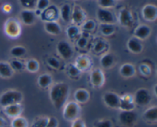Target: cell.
Wrapping results in <instances>:
<instances>
[{
	"instance_id": "47",
	"label": "cell",
	"mask_w": 157,
	"mask_h": 127,
	"mask_svg": "<svg viewBox=\"0 0 157 127\" xmlns=\"http://www.w3.org/2000/svg\"><path fill=\"white\" fill-rule=\"evenodd\" d=\"M87 44V41L85 38L82 37V38H79L78 41V47H81V48H84V47H86Z\"/></svg>"
},
{
	"instance_id": "14",
	"label": "cell",
	"mask_w": 157,
	"mask_h": 127,
	"mask_svg": "<svg viewBox=\"0 0 157 127\" xmlns=\"http://www.w3.org/2000/svg\"><path fill=\"white\" fill-rule=\"evenodd\" d=\"M90 82L95 87L103 86L104 83V76L103 72L100 69H95L90 73Z\"/></svg>"
},
{
	"instance_id": "9",
	"label": "cell",
	"mask_w": 157,
	"mask_h": 127,
	"mask_svg": "<svg viewBox=\"0 0 157 127\" xmlns=\"http://www.w3.org/2000/svg\"><path fill=\"white\" fill-rule=\"evenodd\" d=\"M57 50L60 56L64 59H70L73 56L71 46L66 41H61L57 45Z\"/></svg>"
},
{
	"instance_id": "35",
	"label": "cell",
	"mask_w": 157,
	"mask_h": 127,
	"mask_svg": "<svg viewBox=\"0 0 157 127\" xmlns=\"http://www.w3.org/2000/svg\"><path fill=\"white\" fill-rule=\"evenodd\" d=\"M115 0H98V4L101 9H109L115 6Z\"/></svg>"
},
{
	"instance_id": "43",
	"label": "cell",
	"mask_w": 157,
	"mask_h": 127,
	"mask_svg": "<svg viewBox=\"0 0 157 127\" xmlns=\"http://www.w3.org/2000/svg\"><path fill=\"white\" fill-rule=\"evenodd\" d=\"M81 70L75 65H70L68 68V73L71 77H77L80 74Z\"/></svg>"
},
{
	"instance_id": "38",
	"label": "cell",
	"mask_w": 157,
	"mask_h": 127,
	"mask_svg": "<svg viewBox=\"0 0 157 127\" xmlns=\"http://www.w3.org/2000/svg\"><path fill=\"white\" fill-rule=\"evenodd\" d=\"M94 127H113V124L109 119H103L97 122Z\"/></svg>"
},
{
	"instance_id": "46",
	"label": "cell",
	"mask_w": 157,
	"mask_h": 127,
	"mask_svg": "<svg viewBox=\"0 0 157 127\" xmlns=\"http://www.w3.org/2000/svg\"><path fill=\"white\" fill-rule=\"evenodd\" d=\"M140 70L141 73L144 75H150V68L147 65L145 64H142L140 67Z\"/></svg>"
},
{
	"instance_id": "22",
	"label": "cell",
	"mask_w": 157,
	"mask_h": 127,
	"mask_svg": "<svg viewBox=\"0 0 157 127\" xmlns=\"http://www.w3.org/2000/svg\"><path fill=\"white\" fill-rule=\"evenodd\" d=\"M90 94L88 91L84 89H80L75 93V99L78 103H85L88 101Z\"/></svg>"
},
{
	"instance_id": "8",
	"label": "cell",
	"mask_w": 157,
	"mask_h": 127,
	"mask_svg": "<svg viewBox=\"0 0 157 127\" xmlns=\"http://www.w3.org/2000/svg\"><path fill=\"white\" fill-rule=\"evenodd\" d=\"M104 102L108 107L112 109L119 108L121 96L113 92H107L104 95Z\"/></svg>"
},
{
	"instance_id": "25",
	"label": "cell",
	"mask_w": 157,
	"mask_h": 127,
	"mask_svg": "<svg viewBox=\"0 0 157 127\" xmlns=\"http://www.w3.org/2000/svg\"><path fill=\"white\" fill-rule=\"evenodd\" d=\"M60 15L61 18L64 21L68 22L71 19V6L69 4H64L61 6L60 9Z\"/></svg>"
},
{
	"instance_id": "44",
	"label": "cell",
	"mask_w": 157,
	"mask_h": 127,
	"mask_svg": "<svg viewBox=\"0 0 157 127\" xmlns=\"http://www.w3.org/2000/svg\"><path fill=\"white\" fill-rule=\"evenodd\" d=\"M58 122L56 118L55 117H49L48 123L45 127H58Z\"/></svg>"
},
{
	"instance_id": "3",
	"label": "cell",
	"mask_w": 157,
	"mask_h": 127,
	"mask_svg": "<svg viewBox=\"0 0 157 127\" xmlns=\"http://www.w3.org/2000/svg\"><path fill=\"white\" fill-rule=\"evenodd\" d=\"M80 113H81V108L78 103L71 101L65 103V105L64 106L63 116L66 120L73 122L74 120L79 118Z\"/></svg>"
},
{
	"instance_id": "49",
	"label": "cell",
	"mask_w": 157,
	"mask_h": 127,
	"mask_svg": "<svg viewBox=\"0 0 157 127\" xmlns=\"http://www.w3.org/2000/svg\"><path fill=\"white\" fill-rule=\"evenodd\" d=\"M6 125V122L5 120L2 117H0V127H4Z\"/></svg>"
},
{
	"instance_id": "39",
	"label": "cell",
	"mask_w": 157,
	"mask_h": 127,
	"mask_svg": "<svg viewBox=\"0 0 157 127\" xmlns=\"http://www.w3.org/2000/svg\"><path fill=\"white\" fill-rule=\"evenodd\" d=\"M11 67H12V70H21L24 68V65H23L22 63L19 61H12L10 64Z\"/></svg>"
},
{
	"instance_id": "10",
	"label": "cell",
	"mask_w": 157,
	"mask_h": 127,
	"mask_svg": "<svg viewBox=\"0 0 157 127\" xmlns=\"http://www.w3.org/2000/svg\"><path fill=\"white\" fill-rule=\"evenodd\" d=\"M58 15H59V12H58V8L54 5L51 6H49L41 13L42 19L46 21H55V20L58 18Z\"/></svg>"
},
{
	"instance_id": "20",
	"label": "cell",
	"mask_w": 157,
	"mask_h": 127,
	"mask_svg": "<svg viewBox=\"0 0 157 127\" xmlns=\"http://www.w3.org/2000/svg\"><path fill=\"white\" fill-rule=\"evenodd\" d=\"M127 48L134 54H139L142 51L143 45L137 38H130L127 41Z\"/></svg>"
},
{
	"instance_id": "5",
	"label": "cell",
	"mask_w": 157,
	"mask_h": 127,
	"mask_svg": "<svg viewBox=\"0 0 157 127\" xmlns=\"http://www.w3.org/2000/svg\"><path fill=\"white\" fill-rule=\"evenodd\" d=\"M5 32L10 38H17L21 33V26L17 20L10 18L5 24Z\"/></svg>"
},
{
	"instance_id": "23",
	"label": "cell",
	"mask_w": 157,
	"mask_h": 127,
	"mask_svg": "<svg viewBox=\"0 0 157 127\" xmlns=\"http://www.w3.org/2000/svg\"><path fill=\"white\" fill-rule=\"evenodd\" d=\"M13 74V70L10 64L6 62H0V76L3 78H9Z\"/></svg>"
},
{
	"instance_id": "33",
	"label": "cell",
	"mask_w": 157,
	"mask_h": 127,
	"mask_svg": "<svg viewBox=\"0 0 157 127\" xmlns=\"http://www.w3.org/2000/svg\"><path fill=\"white\" fill-rule=\"evenodd\" d=\"M66 34L70 39H73V38H76L77 35L79 34V28L77 26L71 25L67 28L66 30Z\"/></svg>"
},
{
	"instance_id": "31",
	"label": "cell",
	"mask_w": 157,
	"mask_h": 127,
	"mask_svg": "<svg viewBox=\"0 0 157 127\" xmlns=\"http://www.w3.org/2000/svg\"><path fill=\"white\" fill-rule=\"evenodd\" d=\"M10 53L15 58H20L25 54V48L21 46H15L11 49Z\"/></svg>"
},
{
	"instance_id": "42",
	"label": "cell",
	"mask_w": 157,
	"mask_h": 127,
	"mask_svg": "<svg viewBox=\"0 0 157 127\" xmlns=\"http://www.w3.org/2000/svg\"><path fill=\"white\" fill-rule=\"evenodd\" d=\"M95 27L94 21L92 20H88V21H85L83 24V28L86 31H92Z\"/></svg>"
},
{
	"instance_id": "29",
	"label": "cell",
	"mask_w": 157,
	"mask_h": 127,
	"mask_svg": "<svg viewBox=\"0 0 157 127\" xmlns=\"http://www.w3.org/2000/svg\"><path fill=\"white\" fill-rule=\"evenodd\" d=\"M12 127H28L27 120L24 117L18 116L14 118L11 123Z\"/></svg>"
},
{
	"instance_id": "36",
	"label": "cell",
	"mask_w": 157,
	"mask_h": 127,
	"mask_svg": "<svg viewBox=\"0 0 157 127\" xmlns=\"http://www.w3.org/2000/svg\"><path fill=\"white\" fill-rule=\"evenodd\" d=\"M21 6L26 9H32L36 5L37 0H19Z\"/></svg>"
},
{
	"instance_id": "34",
	"label": "cell",
	"mask_w": 157,
	"mask_h": 127,
	"mask_svg": "<svg viewBox=\"0 0 157 127\" xmlns=\"http://www.w3.org/2000/svg\"><path fill=\"white\" fill-rule=\"evenodd\" d=\"M48 117H44V116L38 117L35 120H34L32 127H45L48 123Z\"/></svg>"
},
{
	"instance_id": "26",
	"label": "cell",
	"mask_w": 157,
	"mask_h": 127,
	"mask_svg": "<svg viewBox=\"0 0 157 127\" xmlns=\"http://www.w3.org/2000/svg\"><path fill=\"white\" fill-rule=\"evenodd\" d=\"M114 63V58L110 54H106L101 58V64L104 68H110Z\"/></svg>"
},
{
	"instance_id": "45",
	"label": "cell",
	"mask_w": 157,
	"mask_h": 127,
	"mask_svg": "<svg viewBox=\"0 0 157 127\" xmlns=\"http://www.w3.org/2000/svg\"><path fill=\"white\" fill-rule=\"evenodd\" d=\"M71 127H86V125L84 121L80 119V118H78V119H75L72 122Z\"/></svg>"
},
{
	"instance_id": "2",
	"label": "cell",
	"mask_w": 157,
	"mask_h": 127,
	"mask_svg": "<svg viewBox=\"0 0 157 127\" xmlns=\"http://www.w3.org/2000/svg\"><path fill=\"white\" fill-rule=\"evenodd\" d=\"M23 99V95L18 90H9L4 92L0 96V106L3 108L12 104L21 103Z\"/></svg>"
},
{
	"instance_id": "27",
	"label": "cell",
	"mask_w": 157,
	"mask_h": 127,
	"mask_svg": "<svg viewBox=\"0 0 157 127\" xmlns=\"http://www.w3.org/2000/svg\"><path fill=\"white\" fill-rule=\"evenodd\" d=\"M90 59L85 56H81L77 58L76 60V67L81 70H86L89 67L90 65Z\"/></svg>"
},
{
	"instance_id": "28",
	"label": "cell",
	"mask_w": 157,
	"mask_h": 127,
	"mask_svg": "<svg viewBox=\"0 0 157 127\" xmlns=\"http://www.w3.org/2000/svg\"><path fill=\"white\" fill-rule=\"evenodd\" d=\"M52 82V78L48 73H44V74L39 76L38 80V85L42 88H46V87H49Z\"/></svg>"
},
{
	"instance_id": "21",
	"label": "cell",
	"mask_w": 157,
	"mask_h": 127,
	"mask_svg": "<svg viewBox=\"0 0 157 127\" xmlns=\"http://www.w3.org/2000/svg\"><path fill=\"white\" fill-rule=\"evenodd\" d=\"M143 117L146 121L150 122H156L157 121V107L156 106L147 109L143 114Z\"/></svg>"
},
{
	"instance_id": "19",
	"label": "cell",
	"mask_w": 157,
	"mask_h": 127,
	"mask_svg": "<svg viewBox=\"0 0 157 127\" xmlns=\"http://www.w3.org/2000/svg\"><path fill=\"white\" fill-rule=\"evenodd\" d=\"M44 29L48 33L53 35H58L61 33V26L55 21H46Z\"/></svg>"
},
{
	"instance_id": "40",
	"label": "cell",
	"mask_w": 157,
	"mask_h": 127,
	"mask_svg": "<svg viewBox=\"0 0 157 127\" xmlns=\"http://www.w3.org/2000/svg\"><path fill=\"white\" fill-rule=\"evenodd\" d=\"M47 63L51 67H52L54 69H58L60 67L59 61L55 58H49L47 60Z\"/></svg>"
},
{
	"instance_id": "11",
	"label": "cell",
	"mask_w": 157,
	"mask_h": 127,
	"mask_svg": "<svg viewBox=\"0 0 157 127\" xmlns=\"http://www.w3.org/2000/svg\"><path fill=\"white\" fill-rule=\"evenodd\" d=\"M135 107L134 101H133V96L130 94H126L121 96L120 99L119 109L121 111H129V110H133Z\"/></svg>"
},
{
	"instance_id": "12",
	"label": "cell",
	"mask_w": 157,
	"mask_h": 127,
	"mask_svg": "<svg viewBox=\"0 0 157 127\" xmlns=\"http://www.w3.org/2000/svg\"><path fill=\"white\" fill-rule=\"evenodd\" d=\"M119 21L124 27H130L133 22V18L131 12L127 9H122L119 12Z\"/></svg>"
},
{
	"instance_id": "7",
	"label": "cell",
	"mask_w": 157,
	"mask_h": 127,
	"mask_svg": "<svg viewBox=\"0 0 157 127\" xmlns=\"http://www.w3.org/2000/svg\"><path fill=\"white\" fill-rule=\"evenodd\" d=\"M98 19L102 24H113L115 22V16L110 10L106 9H99L97 12Z\"/></svg>"
},
{
	"instance_id": "37",
	"label": "cell",
	"mask_w": 157,
	"mask_h": 127,
	"mask_svg": "<svg viewBox=\"0 0 157 127\" xmlns=\"http://www.w3.org/2000/svg\"><path fill=\"white\" fill-rule=\"evenodd\" d=\"M49 4H50L49 0H37L36 2L37 9H38V10L41 11V12L47 9L49 6Z\"/></svg>"
},
{
	"instance_id": "4",
	"label": "cell",
	"mask_w": 157,
	"mask_h": 127,
	"mask_svg": "<svg viewBox=\"0 0 157 127\" xmlns=\"http://www.w3.org/2000/svg\"><path fill=\"white\" fill-rule=\"evenodd\" d=\"M152 100L151 95L148 90L144 88L139 89L136 90L133 96V101L135 104L140 106H146L149 105Z\"/></svg>"
},
{
	"instance_id": "15",
	"label": "cell",
	"mask_w": 157,
	"mask_h": 127,
	"mask_svg": "<svg viewBox=\"0 0 157 127\" xmlns=\"http://www.w3.org/2000/svg\"><path fill=\"white\" fill-rule=\"evenodd\" d=\"M22 107L21 103L12 104V105L4 107V112L8 116L12 118H15L20 116L21 113H22Z\"/></svg>"
},
{
	"instance_id": "30",
	"label": "cell",
	"mask_w": 157,
	"mask_h": 127,
	"mask_svg": "<svg viewBox=\"0 0 157 127\" xmlns=\"http://www.w3.org/2000/svg\"><path fill=\"white\" fill-rule=\"evenodd\" d=\"M101 32L104 35H111L114 32L115 28L113 24H102L101 25Z\"/></svg>"
},
{
	"instance_id": "17",
	"label": "cell",
	"mask_w": 157,
	"mask_h": 127,
	"mask_svg": "<svg viewBox=\"0 0 157 127\" xmlns=\"http://www.w3.org/2000/svg\"><path fill=\"white\" fill-rule=\"evenodd\" d=\"M150 34H151V29L148 25H146V24H141V25L138 26L134 32V35L136 38L141 40L147 38L150 36Z\"/></svg>"
},
{
	"instance_id": "48",
	"label": "cell",
	"mask_w": 157,
	"mask_h": 127,
	"mask_svg": "<svg viewBox=\"0 0 157 127\" xmlns=\"http://www.w3.org/2000/svg\"><path fill=\"white\" fill-rule=\"evenodd\" d=\"M3 11L6 12H9L11 11V6L9 5H5L3 6Z\"/></svg>"
},
{
	"instance_id": "18",
	"label": "cell",
	"mask_w": 157,
	"mask_h": 127,
	"mask_svg": "<svg viewBox=\"0 0 157 127\" xmlns=\"http://www.w3.org/2000/svg\"><path fill=\"white\" fill-rule=\"evenodd\" d=\"M71 21L75 24H80L85 19V14L84 12L78 6H75L71 12Z\"/></svg>"
},
{
	"instance_id": "16",
	"label": "cell",
	"mask_w": 157,
	"mask_h": 127,
	"mask_svg": "<svg viewBox=\"0 0 157 127\" xmlns=\"http://www.w3.org/2000/svg\"><path fill=\"white\" fill-rule=\"evenodd\" d=\"M21 19L24 24L30 25L32 24L36 20V14L30 9H25L21 12Z\"/></svg>"
},
{
	"instance_id": "32",
	"label": "cell",
	"mask_w": 157,
	"mask_h": 127,
	"mask_svg": "<svg viewBox=\"0 0 157 127\" xmlns=\"http://www.w3.org/2000/svg\"><path fill=\"white\" fill-rule=\"evenodd\" d=\"M26 68L29 71L34 73V72L38 71V68H39V64L36 60H29L27 63H26Z\"/></svg>"
},
{
	"instance_id": "24",
	"label": "cell",
	"mask_w": 157,
	"mask_h": 127,
	"mask_svg": "<svg viewBox=\"0 0 157 127\" xmlns=\"http://www.w3.org/2000/svg\"><path fill=\"white\" fill-rule=\"evenodd\" d=\"M120 73L124 77H131L135 74V68L132 64H125L121 66Z\"/></svg>"
},
{
	"instance_id": "1",
	"label": "cell",
	"mask_w": 157,
	"mask_h": 127,
	"mask_svg": "<svg viewBox=\"0 0 157 127\" xmlns=\"http://www.w3.org/2000/svg\"><path fill=\"white\" fill-rule=\"evenodd\" d=\"M50 99L55 109L61 110L65 105L69 96V86L65 83H58L51 88Z\"/></svg>"
},
{
	"instance_id": "13",
	"label": "cell",
	"mask_w": 157,
	"mask_h": 127,
	"mask_svg": "<svg viewBox=\"0 0 157 127\" xmlns=\"http://www.w3.org/2000/svg\"><path fill=\"white\" fill-rule=\"evenodd\" d=\"M142 14L144 18L147 21H154L157 17V8L154 5H146L143 8Z\"/></svg>"
},
{
	"instance_id": "41",
	"label": "cell",
	"mask_w": 157,
	"mask_h": 127,
	"mask_svg": "<svg viewBox=\"0 0 157 127\" xmlns=\"http://www.w3.org/2000/svg\"><path fill=\"white\" fill-rule=\"evenodd\" d=\"M105 47H106L105 42L103 41H99L95 44L94 50V51L97 52V53H100V52H101L104 48H105Z\"/></svg>"
},
{
	"instance_id": "6",
	"label": "cell",
	"mask_w": 157,
	"mask_h": 127,
	"mask_svg": "<svg viewBox=\"0 0 157 127\" xmlns=\"http://www.w3.org/2000/svg\"><path fill=\"white\" fill-rule=\"evenodd\" d=\"M137 119V113L134 110L121 111L119 114V121L126 126L133 125Z\"/></svg>"
}]
</instances>
